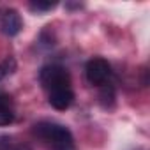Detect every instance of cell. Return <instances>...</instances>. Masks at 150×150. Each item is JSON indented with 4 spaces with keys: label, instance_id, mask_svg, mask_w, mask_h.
Instances as JSON below:
<instances>
[{
    "label": "cell",
    "instance_id": "7",
    "mask_svg": "<svg viewBox=\"0 0 150 150\" xmlns=\"http://www.w3.org/2000/svg\"><path fill=\"white\" fill-rule=\"evenodd\" d=\"M57 4L55 2H42V0H35V2L30 4V9L32 11H39V13H44V11H50L53 9Z\"/></svg>",
    "mask_w": 150,
    "mask_h": 150
},
{
    "label": "cell",
    "instance_id": "5",
    "mask_svg": "<svg viewBox=\"0 0 150 150\" xmlns=\"http://www.w3.org/2000/svg\"><path fill=\"white\" fill-rule=\"evenodd\" d=\"M74 101V94L71 88H58V90H53L50 92V104L55 108V110H67Z\"/></svg>",
    "mask_w": 150,
    "mask_h": 150
},
{
    "label": "cell",
    "instance_id": "9",
    "mask_svg": "<svg viewBox=\"0 0 150 150\" xmlns=\"http://www.w3.org/2000/svg\"><path fill=\"white\" fill-rule=\"evenodd\" d=\"M16 150H30V148H27V146H20V148H16Z\"/></svg>",
    "mask_w": 150,
    "mask_h": 150
},
{
    "label": "cell",
    "instance_id": "4",
    "mask_svg": "<svg viewBox=\"0 0 150 150\" xmlns=\"http://www.w3.org/2000/svg\"><path fill=\"white\" fill-rule=\"evenodd\" d=\"M21 27H23V21H21V16L18 14V11L14 9H9L4 13L2 20H0V28L2 32L9 37H14L21 32Z\"/></svg>",
    "mask_w": 150,
    "mask_h": 150
},
{
    "label": "cell",
    "instance_id": "8",
    "mask_svg": "<svg viewBox=\"0 0 150 150\" xmlns=\"http://www.w3.org/2000/svg\"><path fill=\"white\" fill-rule=\"evenodd\" d=\"M7 72H9V71L6 69V65H2V64H0V80H2V78L6 76V74H7Z\"/></svg>",
    "mask_w": 150,
    "mask_h": 150
},
{
    "label": "cell",
    "instance_id": "3",
    "mask_svg": "<svg viewBox=\"0 0 150 150\" xmlns=\"http://www.w3.org/2000/svg\"><path fill=\"white\" fill-rule=\"evenodd\" d=\"M85 72H87V80H88L90 85L101 87V85H104L106 80L110 78L111 67H110V64H108L104 58H92V60L87 64Z\"/></svg>",
    "mask_w": 150,
    "mask_h": 150
},
{
    "label": "cell",
    "instance_id": "2",
    "mask_svg": "<svg viewBox=\"0 0 150 150\" xmlns=\"http://www.w3.org/2000/svg\"><path fill=\"white\" fill-rule=\"evenodd\" d=\"M39 80H41V85L50 92L58 90V88H69V85H71L69 72L60 65H46V67H42L41 74H39Z\"/></svg>",
    "mask_w": 150,
    "mask_h": 150
},
{
    "label": "cell",
    "instance_id": "6",
    "mask_svg": "<svg viewBox=\"0 0 150 150\" xmlns=\"http://www.w3.org/2000/svg\"><path fill=\"white\" fill-rule=\"evenodd\" d=\"M14 120V113L9 108L7 97H0V125H9Z\"/></svg>",
    "mask_w": 150,
    "mask_h": 150
},
{
    "label": "cell",
    "instance_id": "1",
    "mask_svg": "<svg viewBox=\"0 0 150 150\" xmlns=\"http://www.w3.org/2000/svg\"><path fill=\"white\" fill-rule=\"evenodd\" d=\"M37 138L50 145L51 150H74V139L69 129L51 122H41L34 127Z\"/></svg>",
    "mask_w": 150,
    "mask_h": 150
}]
</instances>
